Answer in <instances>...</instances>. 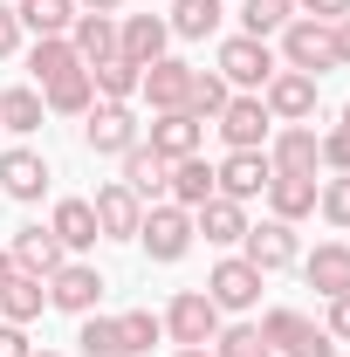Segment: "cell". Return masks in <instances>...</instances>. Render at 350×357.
<instances>
[{
  "mask_svg": "<svg viewBox=\"0 0 350 357\" xmlns=\"http://www.w3.org/2000/svg\"><path fill=\"white\" fill-rule=\"evenodd\" d=\"M268 165H275V172H316V165H323L316 131H309V124H282V131L268 137Z\"/></svg>",
  "mask_w": 350,
  "mask_h": 357,
  "instance_id": "obj_17",
  "label": "cell"
},
{
  "mask_svg": "<svg viewBox=\"0 0 350 357\" xmlns=\"http://www.w3.org/2000/svg\"><path fill=\"white\" fill-rule=\"evenodd\" d=\"M137 241H144V255H151V261H178V255L192 248V213L165 199V206H151V213L137 220Z\"/></svg>",
  "mask_w": 350,
  "mask_h": 357,
  "instance_id": "obj_5",
  "label": "cell"
},
{
  "mask_svg": "<svg viewBox=\"0 0 350 357\" xmlns=\"http://www.w3.org/2000/svg\"><path fill=\"white\" fill-rule=\"evenodd\" d=\"M0 357H35V344H28L21 323H0Z\"/></svg>",
  "mask_w": 350,
  "mask_h": 357,
  "instance_id": "obj_43",
  "label": "cell"
},
{
  "mask_svg": "<svg viewBox=\"0 0 350 357\" xmlns=\"http://www.w3.org/2000/svg\"><path fill=\"white\" fill-rule=\"evenodd\" d=\"M96 296H103V275H96L89 261H62L55 275H48V303L69 310V316H89V310H96Z\"/></svg>",
  "mask_w": 350,
  "mask_h": 357,
  "instance_id": "obj_12",
  "label": "cell"
},
{
  "mask_svg": "<svg viewBox=\"0 0 350 357\" xmlns=\"http://www.w3.org/2000/svg\"><path fill=\"white\" fill-rule=\"evenodd\" d=\"M330 35H337V69H350V14L337 21V28H330Z\"/></svg>",
  "mask_w": 350,
  "mask_h": 357,
  "instance_id": "obj_46",
  "label": "cell"
},
{
  "mask_svg": "<svg viewBox=\"0 0 350 357\" xmlns=\"http://www.w3.org/2000/svg\"><path fill=\"white\" fill-rule=\"evenodd\" d=\"M316 192H323V185H316V172H275L268 178V206H275V220H303V213H316Z\"/></svg>",
  "mask_w": 350,
  "mask_h": 357,
  "instance_id": "obj_19",
  "label": "cell"
},
{
  "mask_svg": "<svg viewBox=\"0 0 350 357\" xmlns=\"http://www.w3.org/2000/svg\"><path fill=\"white\" fill-rule=\"evenodd\" d=\"M303 275H309V289H316V296H350V248L323 241V248L303 261Z\"/></svg>",
  "mask_w": 350,
  "mask_h": 357,
  "instance_id": "obj_21",
  "label": "cell"
},
{
  "mask_svg": "<svg viewBox=\"0 0 350 357\" xmlns=\"http://www.w3.org/2000/svg\"><path fill=\"white\" fill-rule=\"evenodd\" d=\"M14 48H21V14H14V7H0V62H7Z\"/></svg>",
  "mask_w": 350,
  "mask_h": 357,
  "instance_id": "obj_45",
  "label": "cell"
},
{
  "mask_svg": "<svg viewBox=\"0 0 350 357\" xmlns=\"http://www.w3.org/2000/svg\"><path fill=\"white\" fill-rule=\"evenodd\" d=\"M137 89H144V103L151 110H185V89H192V62H172V55H158L144 76H137Z\"/></svg>",
  "mask_w": 350,
  "mask_h": 357,
  "instance_id": "obj_15",
  "label": "cell"
},
{
  "mask_svg": "<svg viewBox=\"0 0 350 357\" xmlns=\"http://www.w3.org/2000/svg\"><path fill=\"white\" fill-rule=\"evenodd\" d=\"M7 255H14V268H21V275H42V282H48L62 261H69V248H62L48 227H21V234L7 241Z\"/></svg>",
  "mask_w": 350,
  "mask_h": 357,
  "instance_id": "obj_16",
  "label": "cell"
},
{
  "mask_svg": "<svg viewBox=\"0 0 350 357\" xmlns=\"http://www.w3.org/2000/svg\"><path fill=\"white\" fill-rule=\"evenodd\" d=\"M14 14L35 35H69L76 28V0H14Z\"/></svg>",
  "mask_w": 350,
  "mask_h": 357,
  "instance_id": "obj_30",
  "label": "cell"
},
{
  "mask_svg": "<svg viewBox=\"0 0 350 357\" xmlns=\"http://www.w3.org/2000/svg\"><path fill=\"white\" fill-rule=\"evenodd\" d=\"M289 357H337V337H330V330H316V323H309L303 337H296V344H289Z\"/></svg>",
  "mask_w": 350,
  "mask_h": 357,
  "instance_id": "obj_41",
  "label": "cell"
},
{
  "mask_svg": "<svg viewBox=\"0 0 350 357\" xmlns=\"http://www.w3.org/2000/svg\"><path fill=\"white\" fill-rule=\"evenodd\" d=\"M192 234H206L213 248H234V241L248 234V213H241V199H220V192H213V199L192 213Z\"/></svg>",
  "mask_w": 350,
  "mask_h": 357,
  "instance_id": "obj_22",
  "label": "cell"
},
{
  "mask_svg": "<svg viewBox=\"0 0 350 357\" xmlns=\"http://www.w3.org/2000/svg\"><path fill=\"white\" fill-rule=\"evenodd\" d=\"M172 357H213V351H172Z\"/></svg>",
  "mask_w": 350,
  "mask_h": 357,
  "instance_id": "obj_49",
  "label": "cell"
},
{
  "mask_svg": "<svg viewBox=\"0 0 350 357\" xmlns=\"http://www.w3.org/2000/svg\"><path fill=\"white\" fill-rule=\"evenodd\" d=\"M165 192H172V206L199 213V206H206V199L220 192V185H213V165H206V158H178V165H172V185H165Z\"/></svg>",
  "mask_w": 350,
  "mask_h": 357,
  "instance_id": "obj_24",
  "label": "cell"
},
{
  "mask_svg": "<svg viewBox=\"0 0 350 357\" xmlns=\"http://www.w3.org/2000/svg\"><path fill=\"white\" fill-rule=\"evenodd\" d=\"M213 344H220L213 357H268V337H261V323H234V330H220Z\"/></svg>",
  "mask_w": 350,
  "mask_h": 357,
  "instance_id": "obj_37",
  "label": "cell"
},
{
  "mask_svg": "<svg viewBox=\"0 0 350 357\" xmlns=\"http://www.w3.org/2000/svg\"><path fill=\"white\" fill-rule=\"evenodd\" d=\"M83 137H89V151H96V158H124L131 144H144L131 103H103V96L83 110Z\"/></svg>",
  "mask_w": 350,
  "mask_h": 357,
  "instance_id": "obj_2",
  "label": "cell"
},
{
  "mask_svg": "<svg viewBox=\"0 0 350 357\" xmlns=\"http://www.w3.org/2000/svg\"><path fill=\"white\" fill-rule=\"evenodd\" d=\"M42 303H48V282H42V275H21V268H14V275L0 282V316H7V323H35Z\"/></svg>",
  "mask_w": 350,
  "mask_h": 357,
  "instance_id": "obj_23",
  "label": "cell"
},
{
  "mask_svg": "<svg viewBox=\"0 0 350 357\" xmlns=\"http://www.w3.org/2000/svg\"><path fill=\"white\" fill-rule=\"evenodd\" d=\"M268 178H275L268 151H227V158L213 165V185H220V199H254V192H268Z\"/></svg>",
  "mask_w": 350,
  "mask_h": 357,
  "instance_id": "obj_11",
  "label": "cell"
},
{
  "mask_svg": "<svg viewBox=\"0 0 350 357\" xmlns=\"http://www.w3.org/2000/svg\"><path fill=\"white\" fill-rule=\"evenodd\" d=\"M48 234H55L69 255H83V248L103 241V234H96V206H89V199H62V206H55V220H48Z\"/></svg>",
  "mask_w": 350,
  "mask_h": 357,
  "instance_id": "obj_20",
  "label": "cell"
},
{
  "mask_svg": "<svg viewBox=\"0 0 350 357\" xmlns=\"http://www.w3.org/2000/svg\"><path fill=\"white\" fill-rule=\"evenodd\" d=\"M165 337H172L178 351H206V344L220 337V310H213V296H206V289H178L172 310H165Z\"/></svg>",
  "mask_w": 350,
  "mask_h": 357,
  "instance_id": "obj_1",
  "label": "cell"
},
{
  "mask_svg": "<svg viewBox=\"0 0 350 357\" xmlns=\"http://www.w3.org/2000/svg\"><path fill=\"white\" fill-rule=\"evenodd\" d=\"M124 0H76V14H117Z\"/></svg>",
  "mask_w": 350,
  "mask_h": 357,
  "instance_id": "obj_47",
  "label": "cell"
},
{
  "mask_svg": "<svg viewBox=\"0 0 350 357\" xmlns=\"http://www.w3.org/2000/svg\"><path fill=\"white\" fill-rule=\"evenodd\" d=\"M275 69H282V62H275V48L254 42V35H234V42H220V76H227V89H261Z\"/></svg>",
  "mask_w": 350,
  "mask_h": 357,
  "instance_id": "obj_7",
  "label": "cell"
},
{
  "mask_svg": "<svg viewBox=\"0 0 350 357\" xmlns=\"http://www.w3.org/2000/svg\"><path fill=\"white\" fill-rule=\"evenodd\" d=\"M344 131H350V103H344Z\"/></svg>",
  "mask_w": 350,
  "mask_h": 357,
  "instance_id": "obj_50",
  "label": "cell"
},
{
  "mask_svg": "<svg viewBox=\"0 0 350 357\" xmlns=\"http://www.w3.org/2000/svg\"><path fill=\"white\" fill-rule=\"evenodd\" d=\"M76 344H83V357H124V344H117V316H83Z\"/></svg>",
  "mask_w": 350,
  "mask_h": 357,
  "instance_id": "obj_36",
  "label": "cell"
},
{
  "mask_svg": "<svg viewBox=\"0 0 350 357\" xmlns=\"http://www.w3.org/2000/svg\"><path fill=\"white\" fill-rule=\"evenodd\" d=\"M296 7H303L309 21H330V28H337V21L350 14V0H296Z\"/></svg>",
  "mask_w": 350,
  "mask_h": 357,
  "instance_id": "obj_42",
  "label": "cell"
},
{
  "mask_svg": "<svg viewBox=\"0 0 350 357\" xmlns=\"http://www.w3.org/2000/svg\"><path fill=\"white\" fill-rule=\"evenodd\" d=\"M28 69H35V83H55V76H69V69H83V62H76V48H69V35H42V42H35V55H28Z\"/></svg>",
  "mask_w": 350,
  "mask_h": 357,
  "instance_id": "obj_32",
  "label": "cell"
},
{
  "mask_svg": "<svg viewBox=\"0 0 350 357\" xmlns=\"http://www.w3.org/2000/svg\"><path fill=\"white\" fill-rule=\"evenodd\" d=\"M220 137H227V151H268V137H275L268 103H261V96H227V110H220Z\"/></svg>",
  "mask_w": 350,
  "mask_h": 357,
  "instance_id": "obj_4",
  "label": "cell"
},
{
  "mask_svg": "<svg viewBox=\"0 0 350 357\" xmlns=\"http://www.w3.org/2000/svg\"><path fill=\"white\" fill-rule=\"evenodd\" d=\"M0 192L7 199H42L48 192V158L42 151H28V144H14V151H0Z\"/></svg>",
  "mask_w": 350,
  "mask_h": 357,
  "instance_id": "obj_13",
  "label": "cell"
},
{
  "mask_svg": "<svg viewBox=\"0 0 350 357\" xmlns=\"http://www.w3.org/2000/svg\"><path fill=\"white\" fill-rule=\"evenodd\" d=\"M199 137H206V131H199V117H192V110H158V124H151L144 144H151L165 165H178V158H199Z\"/></svg>",
  "mask_w": 350,
  "mask_h": 357,
  "instance_id": "obj_14",
  "label": "cell"
},
{
  "mask_svg": "<svg viewBox=\"0 0 350 357\" xmlns=\"http://www.w3.org/2000/svg\"><path fill=\"white\" fill-rule=\"evenodd\" d=\"M89 206H96V234H103V241H137L144 199H137V192L124 185V178H110V185H103V192H96Z\"/></svg>",
  "mask_w": 350,
  "mask_h": 357,
  "instance_id": "obj_9",
  "label": "cell"
},
{
  "mask_svg": "<svg viewBox=\"0 0 350 357\" xmlns=\"http://www.w3.org/2000/svg\"><path fill=\"white\" fill-rule=\"evenodd\" d=\"M35 357H62V351H35Z\"/></svg>",
  "mask_w": 350,
  "mask_h": 357,
  "instance_id": "obj_51",
  "label": "cell"
},
{
  "mask_svg": "<svg viewBox=\"0 0 350 357\" xmlns=\"http://www.w3.org/2000/svg\"><path fill=\"white\" fill-rule=\"evenodd\" d=\"M296 255H303V248H296V227H289V220H261V227H248V234H241V261H254L261 275L289 268Z\"/></svg>",
  "mask_w": 350,
  "mask_h": 357,
  "instance_id": "obj_10",
  "label": "cell"
},
{
  "mask_svg": "<svg viewBox=\"0 0 350 357\" xmlns=\"http://www.w3.org/2000/svg\"><path fill=\"white\" fill-rule=\"evenodd\" d=\"M7 275H14V255H7V248H0V282H7Z\"/></svg>",
  "mask_w": 350,
  "mask_h": 357,
  "instance_id": "obj_48",
  "label": "cell"
},
{
  "mask_svg": "<svg viewBox=\"0 0 350 357\" xmlns=\"http://www.w3.org/2000/svg\"><path fill=\"white\" fill-rule=\"evenodd\" d=\"M69 48H76V62H103V55H117V21L110 14H76V28H69Z\"/></svg>",
  "mask_w": 350,
  "mask_h": 357,
  "instance_id": "obj_26",
  "label": "cell"
},
{
  "mask_svg": "<svg viewBox=\"0 0 350 357\" xmlns=\"http://www.w3.org/2000/svg\"><path fill=\"white\" fill-rule=\"evenodd\" d=\"M337 344H350V296H330V323H323Z\"/></svg>",
  "mask_w": 350,
  "mask_h": 357,
  "instance_id": "obj_44",
  "label": "cell"
},
{
  "mask_svg": "<svg viewBox=\"0 0 350 357\" xmlns=\"http://www.w3.org/2000/svg\"><path fill=\"white\" fill-rule=\"evenodd\" d=\"M316 206H323V220L330 227H350V172H337L323 192H316Z\"/></svg>",
  "mask_w": 350,
  "mask_h": 357,
  "instance_id": "obj_39",
  "label": "cell"
},
{
  "mask_svg": "<svg viewBox=\"0 0 350 357\" xmlns=\"http://www.w3.org/2000/svg\"><path fill=\"white\" fill-rule=\"evenodd\" d=\"M227 96H234V89H227V76H220V69H192V89H185V110H192L199 124L227 110Z\"/></svg>",
  "mask_w": 350,
  "mask_h": 357,
  "instance_id": "obj_34",
  "label": "cell"
},
{
  "mask_svg": "<svg viewBox=\"0 0 350 357\" xmlns=\"http://www.w3.org/2000/svg\"><path fill=\"white\" fill-rule=\"evenodd\" d=\"M165 42H172V28H165L158 14H131V21L117 28V55L137 62V69H151V62L165 55Z\"/></svg>",
  "mask_w": 350,
  "mask_h": 357,
  "instance_id": "obj_18",
  "label": "cell"
},
{
  "mask_svg": "<svg viewBox=\"0 0 350 357\" xmlns=\"http://www.w3.org/2000/svg\"><path fill=\"white\" fill-rule=\"evenodd\" d=\"M282 69H303V76H323V69H337V35H330V21H289L282 28Z\"/></svg>",
  "mask_w": 350,
  "mask_h": 357,
  "instance_id": "obj_3",
  "label": "cell"
},
{
  "mask_svg": "<svg viewBox=\"0 0 350 357\" xmlns=\"http://www.w3.org/2000/svg\"><path fill=\"white\" fill-rule=\"evenodd\" d=\"M289 21H296V0H248V7H241V35H254V42L282 35Z\"/></svg>",
  "mask_w": 350,
  "mask_h": 357,
  "instance_id": "obj_33",
  "label": "cell"
},
{
  "mask_svg": "<svg viewBox=\"0 0 350 357\" xmlns=\"http://www.w3.org/2000/svg\"><path fill=\"white\" fill-rule=\"evenodd\" d=\"M261 103L275 124H309L316 117V76H303V69H275L261 83Z\"/></svg>",
  "mask_w": 350,
  "mask_h": 357,
  "instance_id": "obj_6",
  "label": "cell"
},
{
  "mask_svg": "<svg viewBox=\"0 0 350 357\" xmlns=\"http://www.w3.org/2000/svg\"><path fill=\"white\" fill-rule=\"evenodd\" d=\"M158 337H165V323H158L151 310H131V316H117V344H124V357H144L151 344H158Z\"/></svg>",
  "mask_w": 350,
  "mask_h": 357,
  "instance_id": "obj_35",
  "label": "cell"
},
{
  "mask_svg": "<svg viewBox=\"0 0 350 357\" xmlns=\"http://www.w3.org/2000/svg\"><path fill=\"white\" fill-rule=\"evenodd\" d=\"M124 185H131L137 199H158V192L172 185V165H165L151 144H131V151H124Z\"/></svg>",
  "mask_w": 350,
  "mask_h": 357,
  "instance_id": "obj_25",
  "label": "cell"
},
{
  "mask_svg": "<svg viewBox=\"0 0 350 357\" xmlns=\"http://www.w3.org/2000/svg\"><path fill=\"white\" fill-rule=\"evenodd\" d=\"M137 62H124V55H103V62H89V83H96V96L103 103H131L137 96Z\"/></svg>",
  "mask_w": 350,
  "mask_h": 357,
  "instance_id": "obj_28",
  "label": "cell"
},
{
  "mask_svg": "<svg viewBox=\"0 0 350 357\" xmlns=\"http://www.w3.org/2000/svg\"><path fill=\"white\" fill-rule=\"evenodd\" d=\"M42 117H48V103H42V89H28V83H14V89H0V131H14V137H28V131H42Z\"/></svg>",
  "mask_w": 350,
  "mask_h": 357,
  "instance_id": "obj_27",
  "label": "cell"
},
{
  "mask_svg": "<svg viewBox=\"0 0 350 357\" xmlns=\"http://www.w3.org/2000/svg\"><path fill=\"white\" fill-rule=\"evenodd\" d=\"M206 296H213V310H254V303H261V268L241 261V255H227V261L206 275Z\"/></svg>",
  "mask_w": 350,
  "mask_h": 357,
  "instance_id": "obj_8",
  "label": "cell"
},
{
  "mask_svg": "<svg viewBox=\"0 0 350 357\" xmlns=\"http://www.w3.org/2000/svg\"><path fill=\"white\" fill-rule=\"evenodd\" d=\"M316 144H323V165H330V172H350V131H344V124H337V131H323Z\"/></svg>",
  "mask_w": 350,
  "mask_h": 357,
  "instance_id": "obj_40",
  "label": "cell"
},
{
  "mask_svg": "<svg viewBox=\"0 0 350 357\" xmlns=\"http://www.w3.org/2000/svg\"><path fill=\"white\" fill-rule=\"evenodd\" d=\"M42 103L55 110V117H83L89 103H96V83H89V69H69V76H55V83L42 89Z\"/></svg>",
  "mask_w": 350,
  "mask_h": 357,
  "instance_id": "obj_29",
  "label": "cell"
},
{
  "mask_svg": "<svg viewBox=\"0 0 350 357\" xmlns=\"http://www.w3.org/2000/svg\"><path fill=\"white\" fill-rule=\"evenodd\" d=\"M303 330H309V316H303V310H268V316H261V337H268V351H289V344H296Z\"/></svg>",
  "mask_w": 350,
  "mask_h": 357,
  "instance_id": "obj_38",
  "label": "cell"
},
{
  "mask_svg": "<svg viewBox=\"0 0 350 357\" xmlns=\"http://www.w3.org/2000/svg\"><path fill=\"white\" fill-rule=\"evenodd\" d=\"M220 14H227L220 0H172V21H165V28L185 35V42H206V35L220 28Z\"/></svg>",
  "mask_w": 350,
  "mask_h": 357,
  "instance_id": "obj_31",
  "label": "cell"
}]
</instances>
